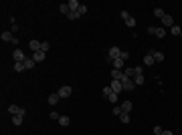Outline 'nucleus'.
<instances>
[{"label": "nucleus", "mask_w": 182, "mask_h": 135, "mask_svg": "<svg viewBox=\"0 0 182 135\" xmlns=\"http://www.w3.org/2000/svg\"><path fill=\"white\" fill-rule=\"evenodd\" d=\"M28 46H31V50H33V52L43 50V43H41V41H31V43H28Z\"/></svg>", "instance_id": "9"}, {"label": "nucleus", "mask_w": 182, "mask_h": 135, "mask_svg": "<svg viewBox=\"0 0 182 135\" xmlns=\"http://www.w3.org/2000/svg\"><path fill=\"white\" fill-rule=\"evenodd\" d=\"M154 63H156V61H154V56H152V54H150V52H148V54H146V56H144V65H148V67H152V65H154Z\"/></svg>", "instance_id": "17"}, {"label": "nucleus", "mask_w": 182, "mask_h": 135, "mask_svg": "<svg viewBox=\"0 0 182 135\" xmlns=\"http://www.w3.org/2000/svg\"><path fill=\"white\" fill-rule=\"evenodd\" d=\"M113 91H111V87H103V97H109Z\"/></svg>", "instance_id": "31"}, {"label": "nucleus", "mask_w": 182, "mask_h": 135, "mask_svg": "<svg viewBox=\"0 0 182 135\" xmlns=\"http://www.w3.org/2000/svg\"><path fill=\"white\" fill-rule=\"evenodd\" d=\"M150 54L154 56L156 63H162V61H164V52H160V50H150Z\"/></svg>", "instance_id": "13"}, {"label": "nucleus", "mask_w": 182, "mask_h": 135, "mask_svg": "<svg viewBox=\"0 0 182 135\" xmlns=\"http://www.w3.org/2000/svg\"><path fill=\"white\" fill-rule=\"evenodd\" d=\"M16 30H18V24H14V22H12V26H10V32H16Z\"/></svg>", "instance_id": "37"}, {"label": "nucleus", "mask_w": 182, "mask_h": 135, "mask_svg": "<svg viewBox=\"0 0 182 135\" xmlns=\"http://www.w3.org/2000/svg\"><path fill=\"white\" fill-rule=\"evenodd\" d=\"M107 99H109V101H111V103H115V101H117V95H115V93H111V95H109V97H107Z\"/></svg>", "instance_id": "35"}, {"label": "nucleus", "mask_w": 182, "mask_h": 135, "mask_svg": "<svg viewBox=\"0 0 182 135\" xmlns=\"http://www.w3.org/2000/svg\"><path fill=\"white\" fill-rule=\"evenodd\" d=\"M164 14H166V12H164L162 8H156V10H154V16H156V18H160V20H162V16H164Z\"/></svg>", "instance_id": "25"}, {"label": "nucleus", "mask_w": 182, "mask_h": 135, "mask_svg": "<svg viewBox=\"0 0 182 135\" xmlns=\"http://www.w3.org/2000/svg\"><path fill=\"white\" fill-rule=\"evenodd\" d=\"M162 24H164V28H172V26H174V18H172L170 14H164V16H162Z\"/></svg>", "instance_id": "7"}, {"label": "nucleus", "mask_w": 182, "mask_h": 135, "mask_svg": "<svg viewBox=\"0 0 182 135\" xmlns=\"http://www.w3.org/2000/svg\"><path fill=\"white\" fill-rule=\"evenodd\" d=\"M45 56H47V52H45V50L33 52V61H35V63H43V61H45Z\"/></svg>", "instance_id": "11"}, {"label": "nucleus", "mask_w": 182, "mask_h": 135, "mask_svg": "<svg viewBox=\"0 0 182 135\" xmlns=\"http://www.w3.org/2000/svg\"><path fill=\"white\" fill-rule=\"evenodd\" d=\"M77 12H79V16H83V14H87V6H85V4H81Z\"/></svg>", "instance_id": "29"}, {"label": "nucleus", "mask_w": 182, "mask_h": 135, "mask_svg": "<svg viewBox=\"0 0 182 135\" xmlns=\"http://www.w3.org/2000/svg\"><path fill=\"white\" fill-rule=\"evenodd\" d=\"M124 65H126V61H122V59H115V61H113V69H119V71H122Z\"/></svg>", "instance_id": "19"}, {"label": "nucleus", "mask_w": 182, "mask_h": 135, "mask_svg": "<svg viewBox=\"0 0 182 135\" xmlns=\"http://www.w3.org/2000/svg\"><path fill=\"white\" fill-rule=\"evenodd\" d=\"M124 79H126L124 71H119V69H113L111 71V81H124Z\"/></svg>", "instance_id": "8"}, {"label": "nucleus", "mask_w": 182, "mask_h": 135, "mask_svg": "<svg viewBox=\"0 0 182 135\" xmlns=\"http://www.w3.org/2000/svg\"><path fill=\"white\" fill-rule=\"evenodd\" d=\"M4 43H12V45H18V39H14V34L12 32H2V37H0Z\"/></svg>", "instance_id": "6"}, {"label": "nucleus", "mask_w": 182, "mask_h": 135, "mask_svg": "<svg viewBox=\"0 0 182 135\" xmlns=\"http://www.w3.org/2000/svg\"><path fill=\"white\" fill-rule=\"evenodd\" d=\"M59 10H61L63 14H67V16L71 14V8H69V4H61V6H59Z\"/></svg>", "instance_id": "22"}, {"label": "nucleus", "mask_w": 182, "mask_h": 135, "mask_svg": "<svg viewBox=\"0 0 182 135\" xmlns=\"http://www.w3.org/2000/svg\"><path fill=\"white\" fill-rule=\"evenodd\" d=\"M119 107H122V111H124V113H130V111H132V101H124Z\"/></svg>", "instance_id": "16"}, {"label": "nucleus", "mask_w": 182, "mask_h": 135, "mask_svg": "<svg viewBox=\"0 0 182 135\" xmlns=\"http://www.w3.org/2000/svg\"><path fill=\"white\" fill-rule=\"evenodd\" d=\"M12 123L14 125H22V115H14L12 117Z\"/></svg>", "instance_id": "28"}, {"label": "nucleus", "mask_w": 182, "mask_h": 135, "mask_svg": "<svg viewBox=\"0 0 182 135\" xmlns=\"http://www.w3.org/2000/svg\"><path fill=\"white\" fill-rule=\"evenodd\" d=\"M122 87H124V91H134L136 89V83H134V79H128V77H126V79L122 81Z\"/></svg>", "instance_id": "5"}, {"label": "nucleus", "mask_w": 182, "mask_h": 135, "mask_svg": "<svg viewBox=\"0 0 182 135\" xmlns=\"http://www.w3.org/2000/svg\"><path fill=\"white\" fill-rule=\"evenodd\" d=\"M162 135H174V133H172V131H168V129H166V131H162Z\"/></svg>", "instance_id": "38"}, {"label": "nucleus", "mask_w": 182, "mask_h": 135, "mask_svg": "<svg viewBox=\"0 0 182 135\" xmlns=\"http://www.w3.org/2000/svg\"><path fill=\"white\" fill-rule=\"evenodd\" d=\"M59 123H61L63 127H69V123H71V119H69L67 115H61V119H59Z\"/></svg>", "instance_id": "20"}, {"label": "nucleus", "mask_w": 182, "mask_h": 135, "mask_svg": "<svg viewBox=\"0 0 182 135\" xmlns=\"http://www.w3.org/2000/svg\"><path fill=\"white\" fill-rule=\"evenodd\" d=\"M12 56H14V63H24V61L28 59V56H26V54H24L20 48H16V50L12 52Z\"/></svg>", "instance_id": "4"}, {"label": "nucleus", "mask_w": 182, "mask_h": 135, "mask_svg": "<svg viewBox=\"0 0 182 135\" xmlns=\"http://www.w3.org/2000/svg\"><path fill=\"white\" fill-rule=\"evenodd\" d=\"M59 101H61V95H59V93H51V95H49V103H51V105H57Z\"/></svg>", "instance_id": "14"}, {"label": "nucleus", "mask_w": 182, "mask_h": 135, "mask_svg": "<svg viewBox=\"0 0 182 135\" xmlns=\"http://www.w3.org/2000/svg\"><path fill=\"white\" fill-rule=\"evenodd\" d=\"M69 18H71V20H77V18H79V12H71Z\"/></svg>", "instance_id": "33"}, {"label": "nucleus", "mask_w": 182, "mask_h": 135, "mask_svg": "<svg viewBox=\"0 0 182 135\" xmlns=\"http://www.w3.org/2000/svg\"><path fill=\"white\" fill-rule=\"evenodd\" d=\"M122 61H128L130 59V52H126V50H122V56H119Z\"/></svg>", "instance_id": "32"}, {"label": "nucleus", "mask_w": 182, "mask_h": 135, "mask_svg": "<svg viewBox=\"0 0 182 135\" xmlns=\"http://www.w3.org/2000/svg\"><path fill=\"white\" fill-rule=\"evenodd\" d=\"M109 87H111V91H113L115 95L124 91V87H122V81H111V85H109Z\"/></svg>", "instance_id": "12"}, {"label": "nucleus", "mask_w": 182, "mask_h": 135, "mask_svg": "<svg viewBox=\"0 0 182 135\" xmlns=\"http://www.w3.org/2000/svg\"><path fill=\"white\" fill-rule=\"evenodd\" d=\"M119 56H122V48H117V46H111V48H109V52H107V59L115 61V59H119Z\"/></svg>", "instance_id": "3"}, {"label": "nucleus", "mask_w": 182, "mask_h": 135, "mask_svg": "<svg viewBox=\"0 0 182 135\" xmlns=\"http://www.w3.org/2000/svg\"><path fill=\"white\" fill-rule=\"evenodd\" d=\"M148 34H156L158 39L166 37V28H156V26H148Z\"/></svg>", "instance_id": "2"}, {"label": "nucleus", "mask_w": 182, "mask_h": 135, "mask_svg": "<svg viewBox=\"0 0 182 135\" xmlns=\"http://www.w3.org/2000/svg\"><path fill=\"white\" fill-rule=\"evenodd\" d=\"M122 113H124V111H122V107H119V105H117V107H113V115H115V117H119Z\"/></svg>", "instance_id": "30"}, {"label": "nucleus", "mask_w": 182, "mask_h": 135, "mask_svg": "<svg viewBox=\"0 0 182 135\" xmlns=\"http://www.w3.org/2000/svg\"><path fill=\"white\" fill-rule=\"evenodd\" d=\"M130 119H132L130 113H122V115H119V121H122V123H130Z\"/></svg>", "instance_id": "23"}, {"label": "nucleus", "mask_w": 182, "mask_h": 135, "mask_svg": "<svg viewBox=\"0 0 182 135\" xmlns=\"http://www.w3.org/2000/svg\"><path fill=\"white\" fill-rule=\"evenodd\" d=\"M57 93H59V95H61V99H65V97H69V95H71V93H73V89H71V87H69V85H65V87H61V89L57 91Z\"/></svg>", "instance_id": "10"}, {"label": "nucleus", "mask_w": 182, "mask_h": 135, "mask_svg": "<svg viewBox=\"0 0 182 135\" xmlns=\"http://www.w3.org/2000/svg\"><path fill=\"white\" fill-rule=\"evenodd\" d=\"M14 71H26V67H24V63H14Z\"/></svg>", "instance_id": "27"}, {"label": "nucleus", "mask_w": 182, "mask_h": 135, "mask_svg": "<svg viewBox=\"0 0 182 135\" xmlns=\"http://www.w3.org/2000/svg\"><path fill=\"white\" fill-rule=\"evenodd\" d=\"M124 22H126L128 26H136V18H134V16H128V18L124 20Z\"/></svg>", "instance_id": "26"}, {"label": "nucleus", "mask_w": 182, "mask_h": 135, "mask_svg": "<svg viewBox=\"0 0 182 135\" xmlns=\"http://www.w3.org/2000/svg\"><path fill=\"white\" fill-rule=\"evenodd\" d=\"M8 113H10L12 117H14V115H22V117H24V115H26V109H24V107H18V105H10V107H8Z\"/></svg>", "instance_id": "1"}, {"label": "nucleus", "mask_w": 182, "mask_h": 135, "mask_svg": "<svg viewBox=\"0 0 182 135\" xmlns=\"http://www.w3.org/2000/svg\"><path fill=\"white\" fill-rule=\"evenodd\" d=\"M144 81H146V79H144V75H136V77H134V83H136V87L144 85Z\"/></svg>", "instance_id": "21"}, {"label": "nucleus", "mask_w": 182, "mask_h": 135, "mask_svg": "<svg viewBox=\"0 0 182 135\" xmlns=\"http://www.w3.org/2000/svg\"><path fill=\"white\" fill-rule=\"evenodd\" d=\"M51 119H57V121H59V119H61V115H59L57 111H53V113H51Z\"/></svg>", "instance_id": "36"}, {"label": "nucleus", "mask_w": 182, "mask_h": 135, "mask_svg": "<svg viewBox=\"0 0 182 135\" xmlns=\"http://www.w3.org/2000/svg\"><path fill=\"white\" fill-rule=\"evenodd\" d=\"M67 4H69V8H71V12H77V10H79V6H81V4H79L77 0H69Z\"/></svg>", "instance_id": "15"}, {"label": "nucleus", "mask_w": 182, "mask_h": 135, "mask_svg": "<svg viewBox=\"0 0 182 135\" xmlns=\"http://www.w3.org/2000/svg\"><path fill=\"white\" fill-rule=\"evenodd\" d=\"M119 16H122V20H126V18L130 16V12H128V10H122V14H119Z\"/></svg>", "instance_id": "34"}, {"label": "nucleus", "mask_w": 182, "mask_h": 135, "mask_svg": "<svg viewBox=\"0 0 182 135\" xmlns=\"http://www.w3.org/2000/svg\"><path fill=\"white\" fill-rule=\"evenodd\" d=\"M170 32H172V34H174V37H180L182 28H180V26H176V24H174V26H172V28H170Z\"/></svg>", "instance_id": "24"}, {"label": "nucleus", "mask_w": 182, "mask_h": 135, "mask_svg": "<svg viewBox=\"0 0 182 135\" xmlns=\"http://www.w3.org/2000/svg\"><path fill=\"white\" fill-rule=\"evenodd\" d=\"M35 65H37V63H35V61H33V56H31V59H26V61H24V67H26V71H31V69H35Z\"/></svg>", "instance_id": "18"}]
</instances>
